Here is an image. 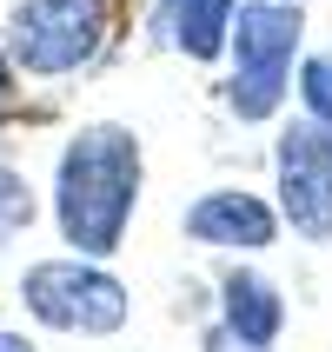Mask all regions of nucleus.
Returning a JSON list of instances; mask_svg holds the SVG:
<instances>
[{"label": "nucleus", "mask_w": 332, "mask_h": 352, "mask_svg": "<svg viewBox=\"0 0 332 352\" xmlns=\"http://www.w3.org/2000/svg\"><path fill=\"white\" fill-rule=\"evenodd\" d=\"M133 206H140V140L126 126H113V120L80 126L54 173V213H60L67 246L87 259L113 253L126 239Z\"/></svg>", "instance_id": "f257e3e1"}, {"label": "nucleus", "mask_w": 332, "mask_h": 352, "mask_svg": "<svg viewBox=\"0 0 332 352\" xmlns=\"http://www.w3.org/2000/svg\"><path fill=\"white\" fill-rule=\"evenodd\" d=\"M306 40L299 0H239L233 14V80H226V107L239 120H273L293 94V54Z\"/></svg>", "instance_id": "f03ea898"}, {"label": "nucleus", "mask_w": 332, "mask_h": 352, "mask_svg": "<svg viewBox=\"0 0 332 352\" xmlns=\"http://www.w3.org/2000/svg\"><path fill=\"white\" fill-rule=\"evenodd\" d=\"M20 306L40 319V326H54V333H120L126 326V286L113 273H100L87 253L74 259H40L27 266L20 279Z\"/></svg>", "instance_id": "7ed1b4c3"}, {"label": "nucleus", "mask_w": 332, "mask_h": 352, "mask_svg": "<svg viewBox=\"0 0 332 352\" xmlns=\"http://www.w3.org/2000/svg\"><path fill=\"white\" fill-rule=\"evenodd\" d=\"M107 34H113V0H20L7 20L14 60L40 80L87 67L107 47Z\"/></svg>", "instance_id": "20e7f679"}, {"label": "nucleus", "mask_w": 332, "mask_h": 352, "mask_svg": "<svg viewBox=\"0 0 332 352\" xmlns=\"http://www.w3.org/2000/svg\"><path fill=\"white\" fill-rule=\"evenodd\" d=\"M279 219L306 246H332V133L319 120H293L279 133Z\"/></svg>", "instance_id": "39448f33"}, {"label": "nucleus", "mask_w": 332, "mask_h": 352, "mask_svg": "<svg viewBox=\"0 0 332 352\" xmlns=\"http://www.w3.org/2000/svg\"><path fill=\"white\" fill-rule=\"evenodd\" d=\"M186 239L219 246V253H266L279 239V213L246 186H213L186 206Z\"/></svg>", "instance_id": "423d86ee"}, {"label": "nucleus", "mask_w": 332, "mask_h": 352, "mask_svg": "<svg viewBox=\"0 0 332 352\" xmlns=\"http://www.w3.org/2000/svg\"><path fill=\"white\" fill-rule=\"evenodd\" d=\"M219 319L233 333L259 339V346H279V333H286V293L266 273H226L219 279Z\"/></svg>", "instance_id": "0eeeda50"}, {"label": "nucleus", "mask_w": 332, "mask_h": 352, "mask_svg": "<svg viewBox=\"0 0 332 352\" xmlns=\"http://www.w3.org/2000/svg\"><path fill=\"white\" fill-rule=\"evenodd\" d=\"M233 14H239V0H159L166 47H179L186 60H219V54H226Z\"/></svg>", "instance_id": "6e6552de"}, {"label": "nucleus", "mask_w": 332, "mask_h": 352, "mask_svg": "<svg viewBox=\"0 0 332 352\" xmlns=\"http://www.w3.org/2000/svg\"><path fill=\"white\" fill-rule=\"evenodd\" d=\"M27 226H34V186L14 166H0V246H14Z\"/></svg>", "instance_id": "1a4fd4ad"}, {"label": "nucleus", "mask_w": 332, "mask_h": 352, "mask_svg": "<svg viewBox=\"0 0 332 352\" xmlns=\"http://www.w3.org/2000/svg\"><path fill=\"white\" fill-rule=\"evenodd\" d=\"M299 100H306V120H319L332 133V54H313L299 67Z\"/></svg>", "instance_id": "9d476101"}, {"label": "nucleus", "mask_w": 332, "mask_h": 352, "mask_svg": "<svg viewBox=\"0 0 332 352\" xmlns=\"http://www.w3.org/2000/svg\"><path fill=\"white\" fill-rule=\"evenodd\" d=\"M199 352H273V346H259V339L233 333L226 319H213V326H206V339H199Z\"/></svg>", "instance_id": "9b49d317"}, {"label": "nucleus", "mask_w": 332, "mask_h": 352, "mask_svg": "<svg viewBox=\"0 0 332 352\" xmlns=\"http://www.w3.org/2000/svg\"><path fill=\"white\" fill-rule=\"evenodd\" d=\"M0 352H34L27 339H14V333H0Z\"/></svg>", "instance_id": "f8f14e48"}, {"label": "nucleus", "mask_w": 332, "mask_h": 352, "mask_svg": "<svg viewBox=\"0 0 332 352\" xmlns=\"http://www.w3.org/2000/svg\"><path fill=\"white\" fill-rule=\"evenodd\" d=\"M0 100H7V60H0Z\"/></svg>", "instance_id": "ddd939ff"}]
</instances>
